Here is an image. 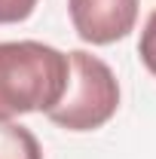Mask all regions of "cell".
Masks as SVG:
<instances>
[{"label": "cell", "instance_id": "obj_6", "mask_svg": "<svg viewBox=\"0 0 156 159\" xmlns=\"http://www.w3.org/2000/svg\"><path fill=\"white\" fill-rule=\"evenodd\" d=\"M37 9V0H0V25H19L31 19Z\"/></svg>", "mask_w": 156, "mask_h": 159}, {"label": "cell", "instance_id": "obj_1", "mask_svg": "<svg viewBox=\"0 0 156 159\" xmlns=\"http://www.w3.org/2000/svg\"><path fill=\"white\" fill-rule=\"evenodd\" d=\"M67 52L40 40L0 43V119L49 113L67 89Z\"/></svg>", "mask_w": 156, "mask_h": 159}, {"label": "cell", "instance_id": "obj_4", "mask_svg": "<svg viewBox=\"0 0 156 159\" xmlns=\"http://www.w3.org/2000/svg\"><path fill=\"white\" fill-rule=\"evenodd\" d=\"M0 159H43V147L28 125L0 119Z\"/></svg>", "mask_w": 156, "mask_h": 159}, {"label": "cell", "instance_id": "obj_3", "mask_svg": "<svg viewBox=\"0 0 156 159\" xmlns=\"http://www.w3.org/2000/svg\"><path fill=\"white\" fill-rule=\"evenodd\" d=\"M138 3L141 0H67V12L80 40L110 46L135 31Z\"/></svg>", "mask_w": 156, "mask_h": 159}, {"label": "cell", "instance_id": "obj_5", "mask_svg": "<svg viewBox=\"0 0 156 159\" xmlns=\"http://www.w3.org/2000/svg\"><path fill=\"white\" fill-rule=\"evenodd\" d=\"M138 55H141V64L156 77V9L144 21V31H141V40H138Z\"/></svg>", "mask_w": 156, "mask_h": 159}, {"label": "cell", "instance_id": "obj_2", "mask_svg": "<svg viewBox=\"0 0 156 159\" xmlns=\"http://www.w3.org/2000/svg\"><path fill=\"white\" fill-rule=\"evenodd\" d=\"M67 89L46 116L67 132H95L119 110V83L107 61L92 52L74 49L67 52Z\"/></svg>", "mask_w": 156, "mask_h": 159}]
</instances>
